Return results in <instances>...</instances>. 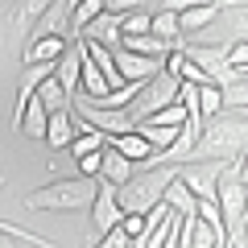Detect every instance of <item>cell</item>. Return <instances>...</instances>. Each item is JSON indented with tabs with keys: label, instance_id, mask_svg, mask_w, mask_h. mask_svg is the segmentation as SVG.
I'll return each instance as SVG.
<instances>
[{
	"label": "cell",
	"instance_id": "obj_1",
	"mask_svg": "<svg viewBox=\"0 0 248 248\" xmlns=\"http://www.w3.org/2000/svg\"><path fill=\"white\" fill-rule=\"evenodd\" d=\"M248 153V120L240 112H223L215 120L203 124L199 133V145L190 149L186 161H215V166H236ZM182 161V166H186Z\"/></svg>",
	"mask_w": 248,
	"mask_h": 248
},
{
	"label": "cell",
	"instance_id": "obj_2",
	"mask_svg": "<svg viewBox=\"0 0 248 248\" xmlns=\"http://www.w3.org/2000/svg\"><path fill=\"white\" fill-rule=\"evenodd\" d=\"M95 190H99V178H58V182L29 190L21 203L29 211H91Z\"/></svg>",
	"mask_w": 248,
	"mask_h": 248
},
{
	"label": "cell",
	"instance_id": "obj_3",
	"mask_svg": "<svg viewBox=\"0 0 248 248\" xmlns=\"http://www.w3.org/2000/svg\"><path fill=\"white\" fill-rule=\"evenodd\" d=\"M178 178V166H157V170H145V174H137L133 182L120 190V207L124 215H149L153 207L166 203V190L170 182Z\"/></svg>",
	"mask_w": 248,
	"mask_h": 248
},
{
	"label": "cell",
	"instance_id": "obj_4",
	"mask_svg": "<svg viewBox=\"0 0 248 248\" xmlns=\"http://www.w3.org/2000/svg\"><path fill=\"white\" fill-rule=\"evenodd\" d=\"M219 211H223V223H228V236H240L244 232V219H248V186L240 178L236 166H223L219 170Z\"/></svg>",
	"mask_w": 248,
	"mask_h": 248
},
{
	"label": "cell",
	"instance_id": "obj_5",
	"mask_svg": "<svg viewBox=\"0 0 248 248\" xmlns=\"http://www.w3.org/2000/svg\"><path fill=\"white\" fill-rule=\"evenodd\" d=\"M178 87H182V83H178V79H174V75H170V71H161L157 79H149V83H145L141 99H137V104L128 108V116H133L137 124H145V120H149V116H157L161 108L178 104Z\"/></svg>",
	"mask_w": 248,
	"mask_h": 248
},
{
	"label": "cell",
	"instance_id": "obj_6",
	"mask_svg": "<svg viewBox=\"0 0 248 248\" xmlns=\"http://www.w3.org/2000/svg\"><path fill=\"white\" fill-rule=\"evenodd\" d=\"M182 50L190 54V62H199V66L207 71V79H211L215 87L228 91L232 83L240 79V75L228 66V50H223V46H182Z\"/></svg>",
	"mask_w": 248,
	"mask_h": 248
},
{
	"label": "cell",
	"instance_id": "obj_7",
	"mask_svg": "<svg viewBox=\"0 0 248 248\" xmlns=\"http://www.w3.org/2000/svg\"><path fill=\"white\" fill-rule=\"evenodd\" d=\"M190 170H182V182L190 186V195L199 199V203H215L219 199V170L215 161H186Z\"/></svg>",
	"mask_w": 248,
	"mask_h": 248
},
{
	"label": "cell",
	"instance_id": "obj_8",
	"mask_svg": "<svg viewBox=\"0 0 248 248\" xmlns=\"http://www.w3.org/2000/svg\"><path fill=\"white\" fill-rule=\"evenodd\" d=\"M91 219H95V228H99V232H112V228H120V219H124V207H120V190H116L112 182H99V190H95V203H91Z\"/></svg>",
	"mask_w": 248,
	"mask_h": 248
},
{
	"label": "cell",
	"instance_id": "obj_9",
	"mask_svg": "<svg viewBox=\"0 0 248 248\" xmlns=\"http://www.w3.org/2000/svg\"><path fill=\"white\" fill-rule=\"evenodd\" d=\"M66 50H71L66 37H37V42H25V50H21V66H58ZM21 66H17V71H21Z\"/></svg>",
	"mask_w": 248,
	"mask_h": 248
},
{
	"label": "cell",
	"instance_id": "obj_10",
	"mask_svg": "<svg viewBox=\"0 0 248 248\" xmlns=\"http://www.w3.org/2000/svg\"><path fill=\"white\" fill-rule=\"evenodd\" d=\"M83 58H87V46L83 42H71V50L62 54V62L54 66V79L62 83V91L66 95H79V87H83Z\"/></svg>",
	"mask_w": 248,
	"mask_h": 248
},
{
	"label": "cell",
	"instance_id": "obj_11",
	"mask_svg": "<svg viewBox=\"0 0 248 248\" xmlns=\"http://www.w3.org/2000/svg\"><path fill=\"white\" fill-rule=\"evenodd\" d=\"M133 166H137V161H128L124 153H116L112 145H108V149H104V170H99V182H112L116 190H124V186L137 178Z\"/></svg>",
	"mask_w": 248,
	"mask_h": 248
},
{
	"label": "cell",
	"instance_id": "obj_12",
	"mask_svg": "<svg viewBox=\"0 0 248 248\" xmlns=\"http://www.w3.org/2000/svg\"><path fill=\"white\" fill-rule=\"evenodd\" d=\"M166 71L174 75L178 83H195V87H215V83L207 79V71H203V66H199V62H190V54H186V50H174V54H170V58H166Z\"/></svg>",
	"mask_w": 248,
	"mask_h": 248
},
{
	"label": "cell",
	"instance_id": "obj_13",
	"mask_svg": "<svg viewBox=\"0 0 248 248\" xmlns=\"http://www.w3.org/2000/svg\"><path fill=\"white\" fill-rule=\"evenodd\" d=\"M75 137H79V124H75L71 108L50 112V133H46V145H50V149H71Z\"/></svg>",
	"mask_w": 248,
	"mask_h": 248
},
{
	"label": "cell",
	"instance_id": "obj_14",
	"mask_svg": "<svg viewBox=\"0 0 248 248\" xmlns=\"http://www.w3.org/2000/svg\"><path fill=\"white\" fill-rule=\"evenodd\" d=\"M54 4H58V0H17V9H13V29H17L21 37H29L33 25L54 9Z\"/></svg>",
	"mask_w": 248,
	"mask_h": 248
},
{
	"label": "cell",
	"instance_id": "obj_15",
	"mask_svg": "<svg viewBox=\"0 0 248 248\" xmlns=\"http://www.w3.org/2000/svg\"><path fill=\"white\" fill-rule=\"evenodd\" d=\"M157 42H166L170 50H182L186 46V37H182V21H178V13H170V9H157L153 13V29H149Z\"/></svg>",
	"mask_w": 248,
	"mask_h": 248
},
{
	"label": "cell",
	"instance_id": "obj_16",
	"mask_svg": "<svg viewBox=\"0 0 248 248\" xmlns=\"http://www.w3.org/2000/svg\"><path fill=\"white\" fill-rule=\"evenodd\" d=\"M120 21H124V17H116V13H104V17H99L83 37H87V42H99L104 50H112V54H116V50H120ZM83 37H79V42H83Z\"/></svg>",
	"mask_w": 248,
	"mask_h": 248
},
{
	"label": "cell",
	"instance_id": "obj_17",
	"mask_svg": "<svg viewBox=\"0 0 248 248\" xmlns=\"http://www.w3.org/2000/svg\"><path fill=\"white\" fill-rule=\"evenodd\" d=\"M108 145H112V137L99 133L95 124L83 120V124H79V137H75V145H71V153H75V161H79V157H87V153H104Z\"/></svg>",
	"mask_w": 248,
	"mask_h": 248
},
{
	"label": "cell",
	"instance_id": "obj_18",
	"mask_svg": "<svg viewBox=\"0 0 248 248\" xmlns=\"http://www.w3.org/2000/svg\"><path fill=\"white\" fill-rule=\"evenodd\" d=\"M112 149H116V153H124L128 161H137V166H141V161H153V157H157V153H153V145L145 141L141 133H124V137H112Z\"/></svg>",
	"mask_w": 248,
	"mask_h": 248
},
{
	"label": "cell",
	"instance_id": "obj_19",
	"mask_svg": "<svg viewBox=\"0 0 248 248\" xmlns=\"http://www.w3.org/2000/svg\"><path fill=\"white\" fill-rule=\"evenodd\" d=\"M166 207L174 215H182V219H186V215H195V207H199V199L190 195V186L182 182V170H178V178L170 182V190H166Z\"/></svg>",
	"mask_w": 248,
	"mask_h": 248
},
{
	"label": "cell",
	"instance_id": "obj_20",
	"mask_svg": "<svg viewBox=\"0 0 248 248\" xmlns=\"http://www.w3.org/2000/svg\"><path fill=\"white\" fill-rule=\"evenodd\" d=\"M228 9V4H203V9H190V13H178V21H182V37L199 33V29H207L219 13Z\"/></svg>",
	"mask_w": 248,
	"mask_h": 248
},
{
	"label": "cell",
	"instance_id": "obj_21",
	"mask_svg": "<svg viewBox=\"0 0 248 248\" xmlns=\"http://www.w3.org/2000/svg\"><path fill=\"white\" fill-rule=\"evenodd\" d=\"M223 87H199V116H203V124L207 120H215V116H223Z\"/></svg>",
	"mask_w": 248,
	"mask_h": 248
},
{
	"label": "cell",
	"instance_id": "obj_22",
	"mask_svg": "<svg viewBox=\"0 0 248 248\" xmlns=\"http://www.w3.org/2000/svg\"><path fill=\"white\" fill-rule=\"evenodd\" d=\"M37 99H42V104L50 108V112H62V108L71 104V95L62 91V83H58V79H46L42 87H37Z\"/></svg>",
	"mask_w": 248,
	"mask_h": 248
},
{
	"label": "cell",
	"instance_id": "obj_23",
	"mask_svg": "<svg viewBox=\"0 0 248 248\" xmlns=\"http://www.w3.org/2000/svg\"><path fill=\"white\" fill-rule=\"evenodd\" d=\"M149 29H153V13L137 9V13H128V17L120 21V42H124V37H145Z\"/></svg>",
	"mask_w": 248,
	"mask_h": 248
},
{
	"label": "cell",
	"instance_id": "obj_24",
	"mask_svg": "<svg viewBox=\"0 0 248 248\" xmlns=\"http://www.w3.org/2000/svg\"><path fill=\"white\" fill-rule=\"evenodd\" d=\"M145 124H153V128H186V108L182 104H170V108H161L157 116H149Z\"/></svg>",
	"mask_w": 248,
	"mask_h": 248
},
{
	"label": "cell",
	"instance_id": "obj_25",
	"mask_svg": "<svg viewBox=\"0 0 248 248\" xmlns=\"http://www.w3.org/2000/svg\"><path fill=\"white\" fill-rule=\"evenodd\" d=\"M195 215L207 223V228H215V232H223V236H228V223H223V211H219V203H199V207H195Z\"/></svg>",
	"mask_w": 248,
	"mask_h": 248
},
{
	"label": "cell",
	"instance_id": "obj_26",
	"mask_svg": "<svg viewBox=\"0 0 248 248\" xmlns=\"http://www.w3.org/2000/svg\"><path fill=\"white\" fill-rule=\"evenodd\" d=\"M95 248H133V236L124 228H112V232H104V240H99Z\"/></svg>",
	"mask_w": 248,
	"mask_h": 248
},
{
	"label": "cell",
	"instance_id": "obj_27",
	"mask_svg": "<svg viewBox=\"0 0 248 248\" xmlns=\"http://www.w3.org/2000/svg\"><path fill=\"white\" fill-rule=\"evenodd\" d=\"M120 228L128 232L133 240H141V236H145V228H149V215H124V219H120Z\"/></svg>",
	"mask_w": 248,
	"mask_h": 248
},
{
	"label": "cell",
	"instance_id": "obj_28",
	"mask_svg": "<svg viewBox=\"0 0 248 248\" xmlns=\"http://www.w3.org/2000/svg\"><path fill=\"white\" fill-rule=\"evenodd\" d=\"M108 13H116V17H128V13H137V0H104Z\"/></svg>",
	"mask_w": 248,
	"mask_h": 248
},
{
	"label": "cell",
	"instance_id": "obj_29",
	"mask_svg": "<svg viewBox=\"0 0 248 248\" xmlns=\"http://www.w3.org/2000/svg\"><path fill=\"white\" fill-rule=\"evenodd\" d=\"M0 248H17V236L13 232H0Z\"/></svg>",
	"mask_w": 248,
	"mask_h": 248
},
{
	"label": "cell",
	"instance_id": "obj_30",
	"mask_svg": "<svg viewBox=\"0 0 248 248\" xmlns=\"http://www.w3.org/2000/svg\"><path fill=\"white\" fill-rule=\"evenodd\" d=\"M236 170H240V178H244V186H248V153H244V157L236 161Z\"/></svg>",
	"mask_w": 248,
	"mask_h": 248
},
{
	"label": "cell",
	"instance_id": "obj_31",
	"mask_svg": "<svg viewBox=\"0 0 248 248\" xmlns=\"http://www.w3.org/2000/svg\"><path fill=\"white\" fill-rule=\"evenodd\" d=\"M0 190H4V174H0Z\"/></svg>",
	"mask_w": 248,
	"mask_h": 248
},
{
	"label": "cell",
	"instance_id": "obj_32",
	"mask_svg": "<svg viewBox=\"0 0 248 248\" xmlns=\"http://www.w3.org/2000/svg\"><path fill=\"white\" fill-rule=\"evenodd\" d=\"M244 236H248V219H244Z\"/></svg>",
	"mask_w": 248,
	"mask_h": 248
},
{
	"label": "cell",
	"instance_id": "obj_33",
	"mask_svg": "<svg viewBox=\"0 0 248 248\" xmlns=\"http://www.w3.org/2000/svg\"><path fill=\"white\" fill-rule=\"evenodd\" d=\"M137 4H149V0H137Z\"/></svg>",
	"mask_w": 248,
	"mask_h": 248
},
{
	"label": "cell",
	"instance_id": "obj_34",
	"mask_svg": "<svg viewBox=\"0 0 248 248\" xmlns=\"http://www.w3.org/2000/svg\"><path fill=\"white\" fill-rule=\"evenodd\" d=\"M71 4H83V0H71Z\"/></svg>",
	"mask_w": 248,
	"mask_h": 248
},
{
	"label": "cell",
	"instance_id": "obj_35",
	"mask_svg": "<svg viewBox=\"0 0 248 248\" xmlns=\"http://www.w3.org/2000/svg\"><path fill=\"white\" fill-rule=\"evenodd\" d=\"M236 4H248V0H236Z\"/></svg>",
	"mask_w": 248,
	"mask_h": 248
},
{
	"label": "cell",
	"instance_id": "obj_36",
	"mask_svg": "<svg viewBox=\"0 0 248 248\" xmlns=\"http://www.w3.org/2000/svg\"><path fill=\"white\" fill-rule=\"evenodd\" d=\"M87 248H95V244H87Z\"/></svg>",
	"mask_w": 248,
	"mask_h": 248
},
{
	"label": "cell",
	"instance_id": "obj_37",
	"mask_svg": "<svg viewBox=\"0 0 248 248\" xmlns=\"http://www.w3.org/2000/svg\"><path fill=\"white\" fill-rule=\"evenodd\" d=\"M0 4H4V0H0Z\"/></svg>",
	"mask_w": 248,
	"mask_h": 248
}]
</instances>
